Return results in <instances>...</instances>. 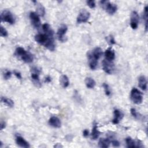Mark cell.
Here are the masks:
<instances>
[{"instance_id":"obj_1","label":"cell","mask_w":148,"mask_h":148,"mask_svg":"<svg viewBox=\"0 0 148 148\" xmlns=\"http://www.w3.org/2000/svg\"><path fill=\"white\" fill-rule=\"evenodd\" d=\"M35 40L37 43L44 46L50 51H54L56 48L54 38L46 34H38L35 36Z\"/></svg>"},{"instance_id":"obj_2","label":"cell","mask_w":148,"mask_h":148,"mask_svg":"<svg viewBox=\"0 0 148 148\" xmlns=\"http://www.w3.org/2000/svg\"><path fill=\"white\" fill-rule=\"evenodd\" d=\"M15 54L26 63H31L34 60L33 54L22 47H18L16 49Z\"/></svg>"},{"instance_id":"obj_3","label":"cell","mask_w":148,"mask_h":148,"mask_svg":"<svg viewBox=\"0 0 148 148\" xmlns=\"http://www.w3.org/2000/svg\"><path fill=\"white\" fill-rule=\"evenodd\" d=\"M130 97L132 101L135 104H141L143 101V94L135 88L131 90Z\"/></svg>"},{"instance_id":"obj_4","label":"cell","mask_w":148,"mask_h":148,"mask_svg":"<svg viewBox=\"0 0 148 148\" xmlns=\"http://www.w3.org/2000/svg\"><path fill=\"white\" fill-rule=\"evenodd\" d=\"M100 4L106 12L111 15H113L117 9L116 5L111 3L108 1H100Z\"/></svg>"},{"instance_id":"obj_5","label":"cell","mask_w":148,"mask_h":148,"mask_svg":"<svg viewBox=\"0 0 148 148\" xmlns=\"http://www.w3.org/2000/svg\"><path fill=\"white\" fill-rule=\"evenodd\" d=\"M1 19L2 22H7L9 24L13 25L15 23V18L12 13L8 11L4 10L1 14Z\"/></svg>"},{"instance_id":"obj_6","label":"cell","mask_w":148,"mask_h":148,"mask_svg":"<svg viewBox=\"0 0 148 148\" xmlns=\"http://www.w3.org/2000/svg\"><path fill=\"white\" fill-rule=\"evenodd\" d=\"M90 16V13L86 9H82L79 12L77 19L76 22L78 24H80L82 23H86L89 20Z\"/></svg>"},{"instance_id":"obj_7","label":"cell","mask_w":148,"mask_h":148,"mask_svg":"<svg viewBox=\"0 0 148 148\" xmlns=\"http://www.w3.org/2000/svg\"><path fill=\"white\" fill-rule=\"evenodd\" d=\"M68 30V27L66 25H61L57 30V37L58 40L62 42H66L67 40V38L66 37V33Z\"/></svg>"},{"instance_id":"obj_8","label":"cell","mask_w":148,"mask_h":148,"mask_svg":"<svg viewBox=\"0 0 148 148\" xmlns=\"http://www.w3.org/2000/svg\"><path fill=\"white\" fill-rule=\"evenodd\" d=\"M102 69L108 74H112L114 70V65L112 61H110L107 60H104L102 61Z\"/></svg>"},{"instance_id":"obj_9","label":"cell","mask_w":148,"mask_h":148,"mask_svg":"<svg viewBox=\"0 0 148 148\" xmlns=\"http://www.w3.org/2000/svg\"><path fill=\"white\" fill-rule=\"evenodd\" d=\"M30 18L31 20L32 25L35 28L38 29L40 26V25H41L40 20L39 16L37 14V13L31 12L30 14Z\"/></svg>"},{"instance_id":"obj_10","label":"cell","mask_w":148,"mask_h":148,"mask_svg":"<svg viewBox=\"0 0 148 148\" xmlns=\"http://www.w3.org/2000/svg\"><path fill=\"white\" fill-rule=\"evenodd\" d=\"M139 20V16L138 13L136 11H133L131 14L130 25L133 30H135L138 28Z\"/></svg>"},{"instance_id":"obj_11","label":"cell","mask_w":148,"mask_h":148,"mask_svg":"<svg viewBox=\"0 0 148 148\" xmlns=\"http://www.w3.org/2000/svg\"><path fill=\"white\" fill-rule=\"evenodd\" d=\"M87 57L88 58L89 64L90 69L92 70H95L98 65V60H97L94 57V56L92 55V52L90 51L88 52Z\"/></svg>"},{"instance_id":"obj_12","label":"cell","mask_w":148,"mask_h":148,"mask_svg":"<svg viewBox=\"0 0 148 148\" xmlns=\"http://www.w3.org/2000/svg\"><path fill=\"white\" fill-rule=\"evenodd\" d=\"M49 124L50 126L53 127L54 128H60L61 126V120L57 117L53 116L50 118L49 120Z\"/></svg>"},{"instance_id":"obj_13","label":"cell","mask_w":148,"mask_h":148,"mask_svg":"<svg viewBox=\"0 0 148 148\" xmlns=\"http://www.w3.org/2000/svg\"><path fill=\"white\" fill-rule=\"evenodd\" d=\"M113 114H114V117L113 119L112 120V123L115 124H117L120 122V121H121V120H122L124 115L120 111L118 110H115L114 111Z\"/></svg>"},{"instance_id":"obj_14","label":"cell","mask_w":148,"mask_h":148,"mask_svg":"<svg viewBox=\"0 0 148 148\" xmlns=\"http://www.w3.org/2000/svg\"><path fill=\"white\" fill-rule=\"evenodd\" d=\"M16 142L17 145L22 147H25V148H28L30 147V145L28 142H27L23 137L18 136L16 137Z\"/></svg>"},{"instance_id":"obj_15","label":"cell","mask_w":148,"mask_h":148,"mask_svg":"<svg viewBox=\"0 0 148 148\" xmlns=\"http://www.w3.org/2000/svg\"><path fill=\"white\" fill-rule=\"evenodd\" d=\"M105 60L110 61H113V60L115 58V53L114 50H113L111 48H108L105 52Z\"/></svg>"},{"instance_id":"obj_16","label":"cell","mask_w":148,"mask_h":148,"mask_svg":"<svg viewBox=\"0 0 148 148\" xmlns=\"http://www.w3.org/2000/svg\"><path fill=\"white\" fill-rule=\"evenodd\" d=\"M147 79L146 77L143 75H142L138 78V86L142 90H146L147 89Z\"/></svg>"},{"instance_id":"obj_17","label":"cell","mask_w":148,"mask_h":148,"mask_svg":"<svg viewBox=\"0 0 148 148\" xmlns=\"http://www.w3.org/2000/svg\"><path fill=\"white\" fill-rule=\"evenodd\" d=\"M39 75V74L34 73V72H32L31 75V78L33 84L37 88L41 87V83L40 82Z\"/></svg>"},{"instance_id":"obj_18","label":"cell","mask_w":148,"mask_h":148,"mask_svg":"<svg viewBox=\"0 0 148 148\" xmlns=\"http://www.w3.org/2000/svg\"><path fill=\"white\" fill-rule=\"evenodd\" d=\"M60 83L63 88H67L70 84L68 78L66 75H62L60 78Z\"/></svg>"},{"instance_id":"obj_19","label":"cell","mask_w":148,"mask_h":148,"mask_svg":"<svg viewBox=\"0 0 148 148\" xmlns=\"http://www.w3.org/2000/svg\"><path fill=\"white\" fill-rule=\"evenodd\" d=\"M111 141L109 138H101L98 142V146L100 147L107 148L110 147Z\"/></svg>"},{"instance_id":"obj_20","label":"cell","mask_w":148,"mask_h":148,"mask_svg":"<svg viewBox=\"0 0 148 148\" xmlns=\"http://www.w3.org/2000/svg\"><path fill=\"white\" fill-rule=\"evenodd\" d=\"M42 29H43L45 34H47V35H48L49 36L53 37V35H54V31L52 29L50 26L49 24L45 23V24L42 25Z\"/></svg>"},{"instance_id":"obj_21","label":"cell","mask_w":148,"mask_h":148,"mask_svg":"<svg viewBox=\"0 0 148 148\" xmlns=\"http://www.w3.org/2000/svg\"><path fill=\"white\" fill-rule=\"evenodd\" d=\"M92 55L94 56L95 58L97 60H98L99 58H101V57L102 55V50L101 48L99 47H96L95 48L93 51L91 52Z\"/></svg>"},{"instance_id":"obj_22","label":"cell","mask_w":148,"mask_h":148,"mask_svg":"<svg viewBox=\"0 0 148 148\" xmlns=\"http://www.w3.org/2000/svg\"><path fill=\"white\" fill-rule=\"evenodd\" d=\"M84 82H85L86 86L88 89H93L96 86V83L95 80L90 77L86 78Z\"/></svg>"},{"instance_id":"obj_23","label":"cell","mask_w":148,"mask_h":148,"mask_svg":"<svg viewBox=\"0 0 148 148\" xmlns=\"http://www.w3.org/2000/svg\"><path fill=\"white\" fill-rule=\"evenodd\" d=\"M1 101L2 103H3L4 105H6V106H7L8 107H9V108L13 107L14 105H15L13 100H12L10 98H6L4 97H1Z\"/></svg>"},{"instance_id":"obj_24","label":"cell","mask_w":148,"mask_h":148,"mask_svg":"<svg viewBox=\"0 0 148 148\" xmlns=\"http://www.w3.org/2000/svg\"><path fill=\"white\" fill-rule=\"evenodd\" d=\"M100 134H101L100 132L98 130L97 125V124H94V126H93V127L92 132V134H91L92 139H93V140L97 139L99 137Z\"/></svg>"},{"instance_id":"obj_25","label":"cell","mask_w":148,"mask_h":148,"mask_svg":"<svg viewBox=\"0 0 148 148\" xmlns=\"http://www.w3.org/2000/svg\"><path fill=\"white\" fill-rule=\"evenodd\" d=\"M37 14L40 16L43 17L45 14V10L44 6L41 4L37 2Z\"/></svg>"},{"instance_id":"obj_26","label":"cell","mask_w":148,"mask_h":148,"mask_svg":"<svg viewBox=\"0 0 148 148\" xmlns=\"http://www.w3.org/2000/svg\"><path fill=\"white\" fill-rule=\"evenodd\" d=\"M125 142H126L127 146L128 147L134 148L136 147V142L131 137L127 138L125 139Z\"/></svg>"},{"instance_id":"obj_27","label":"cell","mask_w":148,"mask_h":148,"mask_svg":"<svg viewBox=\"0 0 148 148\" xmlns=\"http://www.w3.org/2000/svg\"><path fill=\"white\" fill-rule=\"evenodd\" d=\"M102 86L104 88V91H105V93L107 96H110L111 95V90L110 89V87L108 86V84H107V83H104L102 84Z\"/></svg>"},{"instance_id":"obj_28","label":"cell","mask_w":148,"mask_h":148,"mask_svg":"<svg viewBox=\"0 0 148 148\" xmlns=\"http://www.w3.org/2000/svg\"><path fill=\"white\" fill-rule=\"evenodd\" d=\"M0 35L3 37H6L8 35V31L3 26H1V29H0Z\"/></svg>"},{"instance_id":"obj_29","label":"cell","mask_w":148,"mask_h":148,"mask_svg":"<svg viewBox=\"0 0 148 148\" xmlns=\"http://www.w3.org/2000/svg\"><path fill=\"white\" fill-rule=\"evenodd\" d=\"M3 76H4V78L5 80H8L9 79L11 78V76H12V73L11 71L7 70L5 71V72H4L3 74Z\"/></svg>"},{"instance_id":"obj_30","label":"cell","mask_w":148,"mask_h":148,"mask_svg":"<svg viewBox=\"0 0 148 148\" xmlns=\"http://www.w3.org/2000/svg\"><path fill=\"white\" fill-rule=\"evenodd\" d=\"M88 5L92 9H93L96 7V3L95 1H93V0H90V1H88L86 2Z\"/></svg>"},{"instance_id":"obj_31","label":"cell","mask_w":148,"mask_h":148,"mask_svg":"<svg viewBox=\"0 0 148 148\" xmlns=\"http://www.w3.org/2000/svg\"><path fill=\"white\" fill-rule=\"evenodd\" d=\"M131 113L133 115V116L135 118V119H138L139 118V116H138V113H137V111L134 108H131Z\"/></svg>"},{"instance_id":"obj_32","label":"cell","mask_w":148,"mask_h":148,"mask_svg":"<svg viewBox=\"0 0 148 148\" xmlns=\"http://www.w3.org/2000/svg\"><path fill=\"white\" fill-rule=\"evenodd\" d=\"M111 143L112 144V145L115 147H119L120 146V143L117 140H112L111 141Z\"/></svg>"},{"instance_id":"obj_33","label":"cell","mask_w":148,"mask_h":148,"mask_svg":"<svg viewBox=\"0 0 148 148\" xmlns=\"http://www.w3.org/2000/svg\"><path fill=\"white\" fill-rule=\"evenodd\" d=\"M108 42H110V44H111V45H113V44H116V42L113 38V37L112 36H111L110 37V39L108 40Z\"/></svg>"},{"instance_id":"obj_34","label":"cell","mask_w":148,"mask_h":148,"mask_svg":"<svg viewBox=\"0 0 148 148\" xmlns=\"http://www.w3.org/2000/svg\"><path fill=\"white\" fill-rule=\"evenodd\" d=\"M14 74L16 76V78L19 79H22V75H21V74L16 71H14Z\"/></svg>"},{"instance_id":"obj_35","label":"cell","mask_w":148,"mask_h":148,"mask_svg":"<svg viewBox=\"0 0 148 148\" xmlns=\"http://www.w3.org/2000/svg\"><path fill=\"white\" fill-rule=\"evenodd\" d=\"M83 135L84 137H87L89 136V131L87 129H85L83 131Z\"/></svg>"},{"instance_id":"obj_36","label":"cell","mask_w":148,"mask_h":148,"mask_svg":"<svg viewBox=\"0 0 148 148\" xmlns=\"http://www.w3.org/2000/svg\"><path fill=\"white\" fill-rule=\"evenodd\" d=\"M0 127H1V130H3L6 127V124L4 121H1V124H0Z\"/></svg>"},{"instance_id":"obj_37","label":"cell","mask_w":148,"mask_h":148,"mask_svg":"<svg viewBox=\"0 0 148 148\" xmlns=\"http://www.w3.org/2000/svg\"><path fill=\"white\" fill-rule=\"evenodd\" d=\"M51 80H52V79H51V78L50 77V76H47L46 78H45V82H46V83H50V82H51Z\"/></svg>"},{"instance_id":"obj_38","label":"cell","mask_w":148,"mask_h":148,"mask_svg":"<svg viewBox=\"0 0 148 148\" xmlns=\"http://www.w3.org/2000/svg\"><path fill=\"white\" fill-rule=\"evenodd\" d=\"M54 147H62V146L61 144H60V143H57Z\"/></svg>"}]
</instances>
